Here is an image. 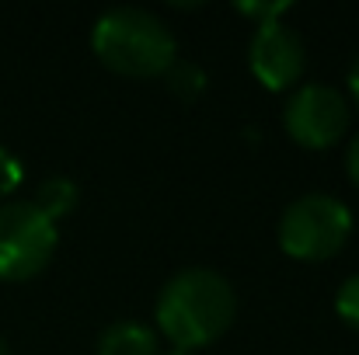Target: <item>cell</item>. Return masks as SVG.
Listing matches in <instances>:
<instances>
[{"label": "cell", "mask_w": 359, "mask_h": 355, "mask_svg": "<svg viewBox=\"0 0 359 355\" xmlns=\"http://www.w3.org/2000/svg\"><path fill=\"white\" fill-rule=\"evenodd\" d=\"M234 314V286L213 268H185L171 275L157 296V328L182 352L213 345L220 335H227Z\"/></svg>", "instance_id": "6da1fadb"}, {"label": "cell", "mask_w": 359, "mask_h": 355, "mask_svg": "<svg viewBox=\"0 0 359 355\" xmlns=\"http://www.w3.org/2000/svg\"><path fill=\"white\" fill-rule=\"evenodd\" d=\"M353 234V213L335 195H300L279 216V247L297 261H328Z\"/></svg>", "instance_id": "3957f363"}, {"label": "cell", "mask_w": 359, "mask_h": 355, "mask_svg": "<svg viewBox=\"0 0 359 355\" xmlns=\"http://www.w3.org/2000/svg\"><path fill=\"white\" fill-rule=\"evenodd\" d=\"M98 355H157V335L140 321H116L102 331Z\"/></svg>", "instance_id": "52a82bcc"}, {"label": "cell", "mask_w": 359, "mask_h": 355, "mask_svg": "<svg viewBox=\"0 0 359 355\" xmlns=\"http://www.w3.org/2000/svg\"><path fill=\"white\" fill-rule=\"evenodd\" d=\"M164 81H168V91L182 102H196L203 91H206V74L203 67L189 63V60H175L168 70H164Z\"/></svg>", "instance_id": "9c48e42d"}, {"label": "cell", "mask_w": 359, "mask_h": 355, "mask_svg": "<svg viewBox=\"0 0 359 355\" xmlns=\"http://www.w3.org/2000/svg\"><path fill=\"white\" fill-rule=\"evenodd\" d=\"M346 174H349V181L359 188V136L349 143V153H346Z\"/></svg>", "instance_id": "4fadbf2b"}, {"label": "cell", "mask_w": 359, "mask_h": 355, "mask_svg": "<svg viewBox=\"0 0 359 355\" xmlns=\"http://www.w3.org/2000/svg\"><path fill=\"white\" fill-rule=\"evenodd\" d=\"M0 355H11V345H7V338L0 335Z\"/></svg>", "instance_id": "9a60e30c"}, {"label": "cell", "mask_w": 359, "mask_h": 355, "mask_svg": "<svg viewBox=\"0 0 359 355\" xmlns=\"http://www.w3.org/2000/svg\"><path fill=\"white\" fill-rule=\"evenodd\" d=\"M234 11L244 18H258V25H265V21H279V14H286L290 4L286 0H279V4H234Z\"/></svg>", "instance_id": "7c38bea8"}, {"label": "cell", "mask_w": 359, "mask_h": 355, "mask_svg": "<svg viewBox=\"0 0 359 355\" xmlns=\"http://www.w3.org/2000/svg\"><path fill=\"white\" fill-rule=\"evenodd\" d=\"M95 56L122 77H161L178 60L171 28L143 7H116L91 28Z\"/></svg>", "instance_id": "7a4b0ae2"}, {"label": "cell", "mask_w": 359, "mask_h": 355, "mask_svg": "<svg viewBox=\"0 0 359 355\" xmlns=\"http://www.w3.org/2000/svg\"><path fill=\"white\" fill-rule=\"evenodd\" d=\"M349 91H353V102H356V109H359V56H356V63H353V70H349Z\"/></svg>", "instance_id": "5bb4252c"}, {"label": "cell", "mask_w": 359, "mask_h": 355, "mask_svg": "<svg viewBox=\"0 0 359 355\" xmlns=\"http://www.w3.org/2000/svg\"><path fill=\"white\" fill-rule=\"evenodd\" d=\"M21 178H25V164L7 146H0V199L11 195V192H18Z\"/></svg>", "instance_id": "8fae6325"}, {"label": "cell", "mask_w": 359, "mask_h": 355, "mask_svg": "<svg viewBox=\"0 0 359 355\" xmlns=\"http://www.w3.org/2000/svg\"><path fill=\"white\" fill-rule=\"evenodd\" d=\"M32 202L56 223V220H63V216L74 213V206H77V185H74L70 178L56 174V178H49V181L39 185V192H35Z\"/></svg>", "instance_id": "ba28073f"}, {"label": "cell", "mask_w": 359, "mask_h": 355, "mask_svg": "<svg viewBox=\"0 0 359 355\" xmlns=\"http://www.w3.org/2000/svg\"><path fill=\"white\" fill-rule=\"evenodd\" d=\"M60 230L56 223L32 202H4L0 206V282L35 279L56 254Z\"/></svg>", "instance_id": "277c9868"}, {"label": "cell", "mask_w": 359, "mask_h": 355, "mask_svg": "<svg viewBox=\"0 0 359 355\" xmlns=\"http://www.w3.org/2000/svg\"><path fill=\"white\" fill-rule=\"evenodd\" d=\"M335 314H339L353 331H359V272L349 275V279L339 286V293H335Z\"/></svg>", "instance_id": "30bf717a"}, {"label": "cell", "mask_w": 359, "mask_h": 355, "mask_svg": "<svg viewBox=\"0 0 359 355\" xmlns=\"http://www.w3.org/2000/svg\"><path fill=\"white\" fill-rule=\"evenodd\" d=\"M171 355H192V352H182V349H175V352H171Z\"/></svg>", "instance_id": "2e32d148"}, {"label": "cell", "mask_w": 359, "mask_h": 355, "mask_svg": "<svg viewBox=\"0 0 359 355\" xmlns=\"http://www.w3.org/2000/svg\"><path fill=\"white\" fill-rule=\"evenodd\" d=\"M283 125L293 143L307 150H328L349 129V102L328 84H304L290 95Z\"/></svg>", "instance_id": "5b68a950"}, {"label": "cell", "mask_w": 359, "mask_h": 355, "mask_svg": "<svg viewBox=\"0 0 359 355\" xmlns=\"http://www.w3.org/2000/svg\"><path fill=\"white\" fill-rule=\"evenodd\" d=\"M248 67L265 91H286L304 74V42L283 21H265L255 28L248 46Z\"/></svg>", "instance_id": "8992f818"}]
</instances>
